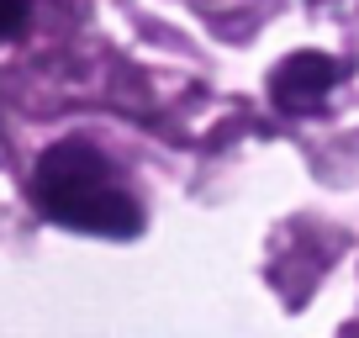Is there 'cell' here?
Segmentation results:
<instances>
[{"label": "cell", "instance_id": "cell-1", "mask_svg": "<svg viewBox=\"0 0 359 338\" xmlns=\"http://www.w3.org/2000/svg\"><path fill=\"white\" fill-rule=\"evenodd\" d=\"M32 206L69 233H90V238L143 233V201L133 196L127 175L85 137H64L37 158Z\"/></svg>", "mask_w": 359, "mask_h": 338}, {"label": "cell", "instance_id": "cell-2", "mask_svg": "<svg viewBox=\"0 0 359 338\" xmlns=\"http://www.w3.org/2000/svg\"><path fill=\"white\" fill-rule=\"evenodd\" d=\"M333 79H338V69H333L327 53H291L275 69V79H269V95H275V106H285V111H312V106L327 101Z\"/></svg>", "mask_w": 359, "mask_h": 338}, {"label": "cell", "instance_id": "cell-3", "mask_svg": "<svg viewBox=\"0 0 359 338\" xmlns=\"http://www.w3.org/2000/svg\"><path fill=\"white\" fill-rule=\"evenodd\" d=\"M27 16H32V0H0V43L22 32Z\"/></svg>", "mask_w": 359, "mask_h": 338}]
</instances>
